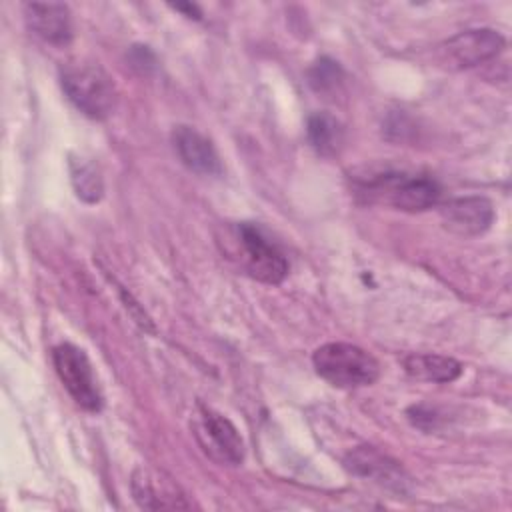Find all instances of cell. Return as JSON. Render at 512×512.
<instances>
[{
    "mask_svg": "<svg viewBox=\"0 0 512 512\" xmlns=\"http://www.w3.org/2000/svg\"><path fill=\"white\" fill-rule=\"evenodd\" d=\"M192 428L202 450L216 462L240 464L244 460V440L224 414L198 404Z\"/></svg>",
    "mask_w": 512,
    "mask_h": 512,
    "instance_id": "5b68a950",
    "label": "cell"
},
{
    "mask_svg": "<svg viewBox=\"0 0 512 512\" xmlns=\"http://www.w3.org/2000/svg\"><path fill=\"white\" fill-rule=\"evenodd\" d=\"M174 8L180 10V12H186L188 18H200V12L194 4H174Z\"/></svg>",
    "mask_w": 512,
    "mask_h": 512,
    "instance_id": "ac0fdd59",
    "label": "cell"
},
{
    "mask_svg": "<svg viewBox=\"0 0 512 512\" xmlns=\"http://www.w3.org/2000/svg\"><path fill=\"white\" fill-rule=\"evenodd\" d=\"M314 370L320 378L338 388L370 386L380 376L378 360L364 348L348 342H328L312 354Z\"/></svg>",
    "mask_w": 512,
    "mask_h": 512,
    "instance_id": "7a4b0ae2",
    "label": "cell"
},
{
    "mask_svg": "<svg viewBox=\"0 0 512 512\" xmlns=\"http://www.w3.org/2000/svg\"><path fill=\"white\" fill-rule=\"evenodd\" d=\"M70 180L76 190V196L88 204H94L104 194V180L94 162L84 158H70Z\"/></svg>",
    "mask_w": 512,
    "mask_h": 512,
    "instance_id": "9a60e30c",
    "label": "cell"
},
{
    "mask_svg": "<svg viewBox=\"0 0 512 512\" xmlns=\"http://www.w3.org/2000/svg\"><path fill=\"white\" fill-rule=\"evenodd\" d=\"M60 84L68 100L88 118L104 120L116 106V86L96 62H68L60 70Z\"/></svg>",
    "mask_w": 512,
    "mask_h": 512,
    "instance_id": "6da1fadb",
    "label": "cell"
},
{
    "mask_svg": "<svg viewBox=\"0 0 512 512\" xmlns=\"http://www.w3.org/2000/svg\"><path fill=\"white\" fill-rule=\"evenodd\" d=\"M130 490L140 508L146 510H180L190 508L186 494L172 476L154 466H140L132 472Z\"/></svg>",
    "mask_w": 512,
    "mask_h": 512,
    "instance_id": "ba28073f",
    "label": "cell"
},
{
    "mask_svg": "<svg viewBox=\"0 0 512 512\" xmlns=\"http://www.w3.org/2000/svg\"><path fill=\"white\" fill-rule=\"evenodd\" d=\"M308 80L310 86L318 92H328L334 90L336 84L342 80V70L338 66V62L330 60V58H320L308 72Z\"/></svg>",
    "mask_w": 512,
    "mask_h": 512,
    "instance_id": "2e32d148",
    "label": "cell"
},
{
    "mask_svg": "<svg viewBox=\"0 0 512 512\" xmlns=\"http://www.w3.org/2000/svg\"><path fill=\"white\" fill-rule=\"evenodd\" d=\"M172 142L180 160L190 170L206 176H216L222 172L216 148L198 130L190 126H176L172 132Z\"/></svg>",
    "mask_w": 512,
    "mask_h": 512,
    "instance_id": "7c38bea8",
    "label": "cell"
},
{
    "mask_svg": "<svg viewBox=\"0 0 512 512\" xmlns=\"http://www.w3.org/2000/svg\"><path fill=\"white\" fill-rule=\"evenodd\" d=\"M52 362L60 382L64 384L72 400L88 412H100L102 396L84 350L70 342L58 344L52 350Z\"/></svg>",
    "mask_w": 512,
    "mask_h": 512,
    "instance_id": "277c9868",
    "label": "cell"
},
{
    "mask_svg": "<svg viewBox=\"0 0 512 512\" xmlns=\"http://www.w3.org/2000/svg\"><path fill=\"white\" fill-rule=\"evenodd\" d=\"M372 202H384L402 212H422L438 204L440 184L430 176L382 174L362 186Z\"/></svg>",
    "mask_w": 512,
    "mask_h": 512,
    "instance_id": "3957f363",
    "label": "cell"
},
{
    "mask_svg": "<svg viewBox=\"0 0 512 512\" xmlns=\"http://www.w3.org/2000/svg\"><path fill=\"white\" fill-rule=\"evenodd\" d=\"M30 30L44 42L66 46L72 40L70 10L58 2H30L24 6Z\"/></svg>",
    "mask_w": 512,
    "mask_h": 512,
    "instance_id": "8fae6325",
    "label": "cell"
},
{
    "mask_svg": "<svg viewBox=\"0 0 512 512\" xmlns=\"http://www.w3.org/2000/svg\"><path fill=\"white\" fill-rule=\"evenodd\" d=\"M440 218L444 228L452 234L478 236L490 228L494 220V208L488 198L464 196L442 204Z\"/></svg>",
    "mask_w": 512,
    "mask_h": 512,
    "instance_id": "30bf717a",
    "label": "cell"
},
{
    "mask_svg": "<svg viewBox=\"0 0 512 512\" xmlns=\"http://www.w3.org/2000/svg\"><path fill=\"white\" fill-rule=\"evenodd\" d=\"M236 236L238 244L242 246L244 266L252 278L266 284H280L286 278L288 262L284 254L264 236L256 224H238Z\"/></svg>",
    "mask_w": 512,
    "mask_h": 512,
    "instance_id": "8992f818",
    "label": "cell"
},
{
    "mask_svg": "<svg viewBox=\"0 0 512 512\" xmlns=\"http://www.w3.org/2000/svg\"><path fill=\"white\" fill-rule=\"evenodd\" d=\"M308 142L320 156H336L344 144V128L330 112H314L306 122Z\"/></svg>",
    "mask_w": 512,
    "mask_h": 512,
    "instance_id": "5bb4252c",
    "label": "cell"
},
{
    "mask_svg": "<svg viewBox=\"0 0 512 512\" xmlns=\"http://www.w3.org/2000/svg\"><path fill=\"white\" fill-rule=\"evenodd\" d=\"M504 48V36L492 28L464 30L440 46V60L452 68H472L494 58Z\"/></svg>",
    "mask_w": 512,
    "mask_h": 512,
    "instance_id": "52a82bcc",
    "label": "cell"
},
{
    "mask_svg": "<svg viewBox=\"0 0 512 512\" xmlns=\"http://www.w3.org/2000/svg\"><path fill=\"white\" fill-rule=\"evenodd\" d=\"M344 464L352 474L360 478H368L398 494H404L410 488V476L400 466V462H396L394 458L382 454L372 446H360L352 450L346 456Z\"/></svg>",
    "mask_w": 512,
    "mask_h": 512,
    "instance_id": "9c48e42d",
    "label": "cell"
},
{
    "mask_svg": "<svg viewBox=\"0 0 512 512\" xmlns=\"http://www.w3.org/2000/svg\"><path fill=\"white\" fill-rule=\"evenodd\" d=\"M402 364L408 376L422 382H452L462 374V364L442 354H408Z\"/></svg>",
    "mask_w": 512,
    "mask_h": 512,
    "instance_id": "4fadbf2b",
    "label": "cell"
},
{
    "mask_svg": "<svg viewBox=\"0 0 512 512\" xmlns=\"http://www.w3.org/2000/svg\"><path fill=\"white\" fill-rule=\"evenodd\" d=\"M128 60H130V66L136 68L140 74H148L156 66V58L148 50V46H132Z\"/></svg>",
    "mask_w": 512,
    "mask_h": 512,
    "instance_id": "e0dca14e",
    "label": "cell"
}]
</instances>
